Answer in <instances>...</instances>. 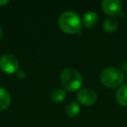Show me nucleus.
Wrapping results in <instances>:
<instances>
[{
  "instance_id": "obj_2",
  "label": "nucleus",
  "mask_w": 127,
  "mask_h": 127,
  "mask_svg": "<svg viewBox=\"0 0 127 127\" xmlns=\"http://www.w3.org/2000/svg\"><path fill=\"white\" fill-rule=\"evenodd\" d=\"M60 79L64 87L69 92H75L80 89L83 84V77L77 70L66 68L61 72Z\"/></svg>"
},
{
  "instance_id": "obj_5",
  "label": "nucleus",
  "mask_w": 127,
  "mask_h": 127,
  "mask_svg": "<svg viewBox=\"0 0 127 127\" xmlns=\"http://www.w3.org/2000/svg\"><path fill=\"white\" fill-rule=\"evenodd\" d=\"M78 100L84 105H92L97 100V93L92 88H83L78 92Z\"/></svg>"
},
{
  "instance_id": "obj_14",
  "label": "nucleus",
  "mask_w": 127,
  "mask_h": 127,
  "mask_svg": "<svg viewBox=\"0 0 127 127\" xmlns=\"http://www.w3.org/2000/svg\"><path fill=\"white\" fill-rule=\"evenodd\" d=\"M120 70L127 72V61H124L123 63H121V64H120Z\"/></svg>"
},
{
  "instance_id": "obj_7",
  "label": "nucleus",
  "mask_w": 127,
  "mask_h": 127,
  "mask_svg": "<svg viewBox=\"0 0 127 127\" xmlns=\"http://www.w3.org/2000/svg\"><path fill=\"white\" fill-rule=\"evenodd\" d=\"M98 17L95 11H88L83 18V25L85 28H92L97 23Z\"/></svg>"
},
{
  "instance_id": "obj_10",
  "label": "nucleus",
  "mask_w": 127,
  "mask_h": 127,
  "mask_svg": "<svg viewBox=\"0 0 127 127\" xmlns=\"http://www.w3.org/2000/svg\"><path fill=\"white\" fill-rule=\"evenodd\" d=\"M118 26V21L115 18H109L104 22V30L107 32H112L117 30Z\"/></svg>"
},
{
  "instance_id": "obj_16",
  "label": "nucleus",
  "mask_w": 127,
  "mask_h": 127,
  "mask_svg": "<svg viewBox=\"0 0 127 127\" xmlns=\"http://www.w3.org/2000/svg\"><path fill=\"white\" fill-rule=\"evenodd\" d=\"M2 37H3V30H2L1 25H0V40L2 39Z\"/></svg>"
},
{
  "instance_id": "obj_17",
  "label": "nucleus",
  "mask_w": 127,
  "mask_h": 127,
  "mask_svg": "<svg viewBox=\"0 0 127 127\" xmlns=\"http://www.w3.org/2000/svg\"><path fill=\"white\" fill-rule=\"evenodd\" d=\"M126 80H127V76H126Z\"/></svg>"
},
{
  "instance_id": "obj_6",
  "label": "nucleus",
  "mask_w": 127,
  "mask_h": 127,
  "mask_svg": "<svg viewBox=\"0 0 127 127\" xmlns=\"http://www.w3.org/2000/svg\"><path fill=\"white\" fill-rule=\"evenodd\" d=\"M102 9L105 14L115 17L122 12V4L118 0H104Z\"/></svg>"
},
{
  "instance_id": "obj_8",
  "label": "nucleus",
  "mask_w": 127,
  "mask_h": 127,
  "mask_svg": "<svg viewBox=\"0 0 127 127\" xmlns=\"http://www.w3.org/2000/svg\"><path fill=\"white\" fill-rule=\"evenodd\" d=\"M11 95L4 88L0 86V111L7 109L11 104Z\"/></svg>"
},
{
  "instance_id": "obj_11",
  "label": "nucleus",
  "mask_w": 127,
  "mask_h": 127,
  "mask_svg": "<svg viewBox=\"0 0 127 127\" xmlns=\"http://www.w3.org/2000/svg\"><path fill=\"white\" fill-rule=\"evenodd\" d=\"M66 97L65 91L63 89H55L51 93V99L55 103H60L64 100Z\"/></svg>"
},
{
  "instance_id": "obj_12",
  "label": "nucleus",
  "mask_w": 127,
  "mask_h": 127,
  "mask_svg": "<svg viewBox=\"0 0 127 127\" xmlns=\"http://www.w3.org/2000/svg\"><path fill=\"white\" fill-rule=\"evenodd\" d=\"M79 111H80V107L78 103L76 102H71L66 107V113H67L68 116L71 117V118H74V117L78 116Z\"/></svg>"
},
{
  "instance_id": "obj_4",
  "label": "nucleus",
  "mask_w": 127,
  "mask_h": 127,
  "mask_svg": "<svg viewBox=\"0 0 127 127\" xmlns=\"http://www.w3.org/2000/svg\"><path fill=\"white\" fill-rule=\"evenodd\" d=\"M18 60L11 54H4L0 58V69L7 74H12L18 71Z\"/></svg>"
},
{
  "instance_id": "obj_15",
  "label": "nucleus",
  "mask_w": 127,
  "mask_h": 127,
  "mask_svg": "<svg viewBox=\"0 0 127 127\" xmlns=\"http://www.w3.org/2000/svg\"><path fill=\"white\" fill-rule=\"evenodd\" d=\"M8 4V1H0V6H3V5H4V4Z\"/></svg>"
},
{
  "instance_id": "obj_9",
  "label": "nucleus",
  "mask_w": 127,
  "mask_h": 127,
  "mask_svg": "<svg viewBox=\"0 0 127 127\" xmlns=\"http://www.w3.org/2000/svg\"><path fill=\"white\" fill-rule=\"evenodd\" d=\"M116 100L121 105H127V85H121L118 88L116 92Z\"/></svg>"
},
{
  "instance_id": "obj_13",
  "label": "nucleus",
  "mask_w": 127,
  "mask_h": 127,
  "mask_svg": "<svg viewBox=\"0 0 127 127\" xmlns=\"http://www.w3.org/2000/svg\"><path fill=\"white\" fill-rule=\"evenodd\" d=\"M16 73H17V77H18V79H24V78H25V76H26V74H25V72L23 70H18Z\"/></svg>"
},
{
  "instance_id": "obj_1",
  "label": "nucleus",
  "mask_w": 127,
  "mask_h": 127,
  "mask_svg": "<svg viewBox=\"0 0 127 127\" xmlns=\"http://www.w3.org/2000/svg\"><path fill=\"white\" fill-rule=\"evenodd\" d=\"M58 25L63 32L68 34L80 33L82 22L79 16L73 11H65L58 19Z\"/></svg>"
},
{
  "instance_id": "obj_3",
  "label": "nucleus",
  "mask_w": 127,
  "mask_h": 127,
  "mask_svg": "<svg viewBox=\"0 0 127 127\" xmlns=\"http://www.w3.org/2000/svg\"><path fill=\"white\" fill-rule=\"evenodd\" d=\"M100 79L103 85L108 88L118 87L124 81V73L120 69L109 67L104 69L100 74Z\"/></svg>"
}]
</instances>
